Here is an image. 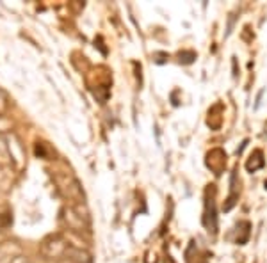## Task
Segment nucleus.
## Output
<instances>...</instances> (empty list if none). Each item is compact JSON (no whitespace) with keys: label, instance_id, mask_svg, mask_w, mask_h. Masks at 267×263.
Wrapping results in <instances>:
<instances>
[{"label":"nucleus","instance_id":"1","mask_svg":"<svg viewBox=\"0 0 267 263\" xmlns=\"http://www.w3.org/2000/svg\"><path fill=\"white\" fill-rule=\"evenodd\" d=\"M203 226L209 233L217 231V207H215V187L209 185L205 190V210H203Z\"/></svg>","mask_w":267,"mask_h":263},{"label":"nucleus","instance_id":"2","mask_svg":"<svg viewBox=\"0 0 267 263\" xmlns=\"http://www.w3.org/2000/svg\"><path fill=\"white\" fill-rule=\"evenodd\" d=\"M205 164L214 174H221L223 169L226 167V153H224L221 148H215V150L209 151V153H207Z\"/></svg>","mask_w":267,"mask_h":263},{"label":"nucleus","instance_id":"3","mask_svg":"<svg viewBox=\"0 0 267 263\" xmlns=\"http://www.w3.org/2000/svg\"><path fill=\"white\" fill-rule=\"evenodd\" d=\"M237 199H239V185H237V173L233 171L232 176H230V196H228V203L224 205V211L232 210L235 207Z\"/></svg>","mask_w":267,"mask_h":263},{"label":"nucleus","instance_id":"4","mask_svg":"<svg viewBox=\"0 0 267 263\" xmlns=\"http://www.w3.org/2000/svg\"><path fill=\"white\" fill-rule=\"evenodd\" d=\"M266 165V160H264V153L260 150H255L253 155L250 157V160L246 162V169L250 171V173H255V171H259Z\"/></svg>","mask_w":267,"mask_h":263},{"label":"nucleus","instance_id":"5","mask_svg":"<svg viewBox=\"0 0 267 263\" xmlns=\"http://www.w3.org/2000/svg\"><path fill=\"white\" fill-rule=\"evenodd\" d=\"M184 57V62L185 64H189V62H193L194 59H196V53L194 52H187V53H180V59Z\"/></svg>","mask_w":267,"mask_h":263},{"label":"nucleus","instance_id":"6","mask_svg":"<svg viewBox=\"0 0 267 263\" xmlns=\"http://www.w3.org/2000/svg\"><path fill=\"white\" fill-rule=\"evenodd\" d=\"M166 263H176L175 260H173V256H167L166 258Z\"/></svg>","mask_w":267,"mask_h":263}]
</instances>
